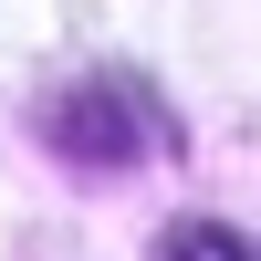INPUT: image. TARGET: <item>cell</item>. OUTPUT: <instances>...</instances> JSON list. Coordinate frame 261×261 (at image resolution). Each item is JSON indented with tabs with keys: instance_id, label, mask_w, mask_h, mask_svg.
<instances>
[{
	"instance_id": "cell-1",
	"label": "cell",
	"mask_w": 261,
	"mask_h": 261,
	"mask_svg": "<svg viewBox=\"0 0 261 261\" xmlns=\"http://www.w3.org/2000/svg\"><path fill=\"white\" fill-rule=\"evenodd\" d=\"M53 146H63V157H84V167H115V157H157L167 125H157V105H146L136 84L94 73L84 94H63V105H53Z\"/></svg>"
},
{
	"instance_id": "cell-2",
	"label": "cell",
	"mask_w": 261,
	"mask_h": 261,
	"mask_svg": "<svg viewBox=\"0 0 261 261\" xmlns=\"http://www.w3.org/2000/svg\"><path fill=\"white\" fill-rule=\"evenodd\" d=\"M157 261H261V251L241 241V230H220V220H178L157 241Z\"/></svg>"
}]
</instances>
